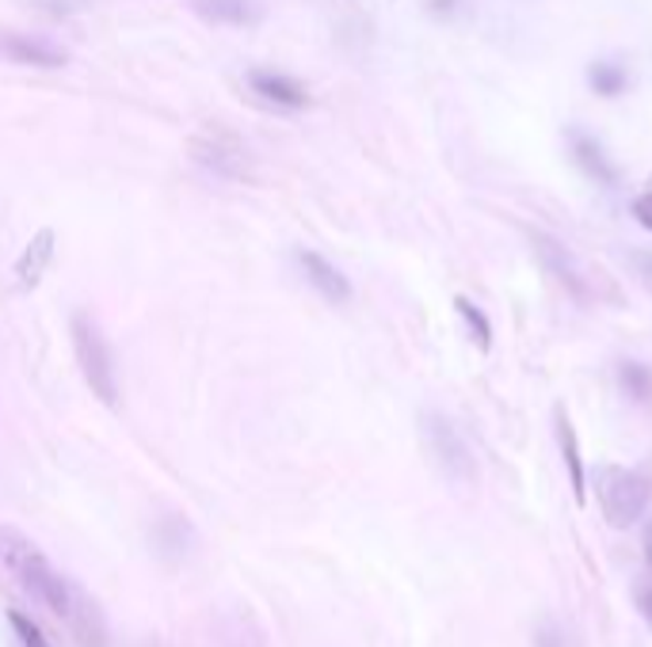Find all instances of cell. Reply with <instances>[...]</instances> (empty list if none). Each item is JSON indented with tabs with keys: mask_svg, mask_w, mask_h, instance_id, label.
<instances>
[{
	"mask_svg": "<svg viewBox=\"0 0 652 647\" xmlns=\"http://www.w3.org/2000/svg\"><path fill=\"white\" fill-rule=\"evenodd\" d=\"M0 564L8 567V575H12L31 598H39L50 614H58L65 620L69 602H73V583H65L62 575L54 572V564L46 560V552L34 545L28 533L15 530V525H0Z\"/></svg>",
	"mask_w": 652,
	"mask_h": 647,
	"instance_id": "obj_1",
	"label": "cell"
},
{
	"mask_svg": "<svg viewBox=\"0 0 652 647\" xmlns=\"http://www.w3.org/2000/svg\"><path fill=\"white\" fill-rule=\"evenodd\" d=\"M596 495H599V511L614 530H630L633 522H641V514L652 503V469H603L596 477Z\"/></svg>",
	"mask_w": 652,
	"mask_h": 647,
	"instance_id": "obj_2",
	"label": "cell"
},
{
	"mask_svg": "<svg viewBox=\"0 0 652 647\" xmlns=\"http://www.w3.org/2000/svg\"><path fill=\"white\" fill-rule=\"evenodd\" d=\"M69 332H73V355H76V366H81L84 385H89L107 408H115L118 374H115V358H111V347H107V340H103L100 324L92 321L89 313H76Z\"/></svg>",
	"mask_w": 652,
	"mask_h": 647,
	"instance_id": "obj_3",
	"label": "cell"
},
{
	"mask_svg": "<svg viewBox=\"0 0 652 647\" xmlns=\"http://www.w3.org/2000/svg\"><path fill=\"white\" fill-rule=\"evenodd\" d=\"M187 153L199 168L221 179H252V153H248L245 137L221 123H206L195 129Z\"/></svg>",
	"mask_w": 652,
	"mask_h": 647,
	"instance_id": "obj_4",
	"label": "cell"
},
{
	"mask_svg": "<svg viewBox=\"0 0 652 647\" xmlns=\"http://www.w3.org/2000/svg\"><path fill=\"white\" fill-rule=\"evenodd\" d=\"M420 435H424V450L435 461V469L443 472L451 484H474L477 465L474 453H469L466 438L458 435L451 419L439 416V411H424L420 416Z\"/></svg>",
	"mask_w": 652,
	"mask_h": 647,
	"instance_id": "obj_5",
	"label": "cell"
},
{
	"mask_svg": "<svg viewBox=\"0 0 652 647\" xmlns=\"http://www.w3.org/2000/svg\"><path fill=\"white\" fill-rule=\"evenodd\" d=\"M0 58L12 65H31V69H62L69 62L62 46L20 31H0Z\"/></svg>",
	"mask_w": 652,
	"mask_h": 647,
	"instance_id": "obj_6",
	"label": "cell"
},
{
	"mask_svg": "<svg viewBox=\"0 0 652 647\" xmlns=\"http://www.w3.org/2000/svg\"><path fill=\"white\" fill-rule=\"evenodd\" d=\"M248 92L260 103H268L275 111H302L309 107V92L306 84H298L287 73H268V69H252L248 73Z\"/></svg>",
	"mask_w": 652,
	"mask_h": 647,
	"instance_id": "obj_7",
	"label": "cell"
},
{
	"mask_svg": "<svg viewBox=\"0 0 652 647\" xmlns=\"http://www.w3.org/2000/svg\"><path fill=\"white\" fill-rule=\"evenodd\" d=\"M54 244H58L54 229H39L28 240V248H23L20 259H15V290L20 293L39 290V282L46 279L50 263H54Z\"/></svg>",
	"mask_w": 652,
	"mask_h": 647,
	"instance_id": "obj_8",
	"label": "cell"
},
{
	"mask_svg": "<svg viewBox=\"0 0 652 647\" xmlns=\"http://www.w3.org/2000/svg\"><path fill=\"white\" fill-rule=\"evenodd\" d=\"M553 427H557V446H561L565 472H569V484H572V499L583 507V503H588V469H583L580 438H577V427H572L569 411L557 408L553 411Z\"/></svg>",
	"mask_w": 652,
	"mask_h": 647,
	"instance_id": "obj_9",
	"label": "cell"
},
{
	"mask_svg": "<svg viewBox=\"0 0 652 647\" xmlns=\"http://www.w3.org/2000/svg\"><path fill=\"white\" fill-rule=\"evenodd\" d=\"M69 628H73V640L81 647H107V625H103L100 606L89 598L84 591L73 586V602H69Z\"/></svg>",
	"mask_w": 652,
	"mask_h": 647,
	"instance_id": "obj_10",
	"label": "cell"
},
{
	"mask_svg": "<svg viewBox=\"0 0 652 647\" xmlns=\"http://www.w3.org/2000/svg\"><path fill=\"white\" fill-rule=\"evenodd\" d=\"M298 263H302L309 286L321 293L324 301H332V305H343V301H351V282L343 279V274H340L337 267H332L324 255H317V252H298Z\"/></svg>",
	"mask_w": 652,
	"mask_h": 647,
	"instance_id": "obj_11",
	"label": "cell"
},
{
	"mask_svg": "<svg viewBox=\"0 0 652 647\" xmlns=\"http://www.w3.org/2000/svg\"><path fill=\"white\" fill-rule=\"evenodd\" d=\"M569 142H572V157H577V164H580L583 176L596 179L599 187H614V184H618L614 164L607 160L603 145H599L596 137H588V134H583V129H572Z\"/></svg>",
	"mask_w": 652,
	"mask_h": 647,
	"instance_id": "obj_12",
	"label": "cell"
},
{
	"mask_svg": "<svg viewBox=\"0 0 652 647\" xmlns=\"http://www.w3.org/2000/svg\"><path fill=\"white\" fill-rule=\"evenodd\" d=\"M535 244H538V255H542V263L549 267V274H553L561 286H569L572 293H577V298H583V279H580L577 263L569 259V252H565L561 244H553L549 237H542V232L535 237Z\"/></svg>",
	"mask_w": 652,
	"mask_h": 647,
	"instance_id": "obj_13",
	"label": "cell"
},
{
	"mask_svg": "<svg viewBox=\"0 0 652 647\" xmlns=\"http://www.w3.org/2000/svg\"><path fill=\"white\" fill-rule=\"evenodd\" d=\"M195 8L206 20L229 23V28H245V23H256V15H260V8L252 0H195Z\"/></svg>",
	"mask_w": 652,
	"mask_h": 647,
	"instance_id": "obj_14",
	"label": "cell"
},
{
	"mask_svg": "<svg viewBox=\"0 0 652 647\" xmlns=\"http://www.w3.org/2000/svg\"><path fill=\"white\" fill-rule=\"evenodd\" d=\"M588 84L596 88V96L614 100V96H622V92H625L630 76H625V69L614 65V62H596V65L588 69Z\"/></svg>",
	"mask_w": 652,
	"mask_h": 647,
	"instance_id": "obj_15",
	"label": "cell"
},
{
	"mask_svg": "<svg viewBox=\"0 0 652 647\" xmlns=\"http://www.w3.org/2000/svg\"><path fill=\"white\" fill-rule=\"evenodd\" d=\"M454 309H458L462 324H466L469 340L477 343V351H488V347H493V324H488V316L480 313L474 301H469V298H454Z\"/></svg>",
	"mask_w": 652,
	"mask_h": 647,
	"instance_id": "obj_16",
	"label": "cell"
},
{
	"mask_svg": "<svg viewBox=\"0 0 652 647\" xmlns=\"http://www.w3.org/2000/svg\"><path fill=\"white\" fill-rule=\"evenodd\" d=\"M622 388L638 404H649L652 400V369L641 366V362H625L622 366Z\"/></svg>",
	"mask_w": 652,
	"mask_h": 647,
	"instance_id": "obj_17",
	"label": "cell"
},
{
	"mask_svg": "<svg viewBox=\"0 0 652 647\" xmlns=\"http://www.w3.org/2000/svg\"><path fill=\"white\" fill-rule=\"evenodd\" d=\"M8 625L15 628V636L23 640V647H50L46 644V636H42V628L39 625H31L28 617L20 614V609H8Z\"/></svg>",
	"mask_w": 652,
	"mask_h": 647,
	"instance_id": "obj_18",
	"label": "cell"
},
{
	"mask_svg": "<svg viewBox=\"0 0 652 647\" xmlns=\"http://www.w3.org/2000/svg\"><path fill=\"white\" fill-rule=\"evenodd\" d=\"M535 647H569V640H565V633L553 620H542V625L535 628Z\"/></svg>",
	"mask_w": 652,
	"mask_h": 647,
	"instance_id": "obj_19",
	"label": "cell"
},
{
	"mask_svg": "<svg viewBox=\"0 0 652 647\" xmlns=\"http://www.w3.org/2000/svg\"><path fill=\"white\" fill-rule=\"evenodd\" d=\"M633 218L641 221V229H649V232H652V191H645V195L633 198Z\"/></svg>",
	"mask_w": 652,
	"mask_h": 647,
	"instance_id": "obj_20",
	"label": "cell"
},
{
	"mask_svg": "<svg viewBox=\"0 0 652 647\" xmlns=\"http://www.w3.org/2000/svg\"><path fill=\"white\" fill-rule=\"evenodd\" d=\"M645 564L652 567V525L645 530Z\"/></svg>",
	"mask_w": 652,
	"mask_h": 647,
	"instance_id": "obj_21",
	"label": "cell"
},
{
	"mask_svg": "<svg viewBox=\"0 0 652 647\" xmlns=\"http://www.w3.org/2000/svg\"><path fill=\"white\" fill-rule=\"evenodd\" d=\"M645 598V614H649V620H652V594H641Z\"/></svg>",
	"mask_w": 652,
	"mask_h": 647,
	"instance_id": "obj_22",
	"label": "cell"
}]
</instances>
